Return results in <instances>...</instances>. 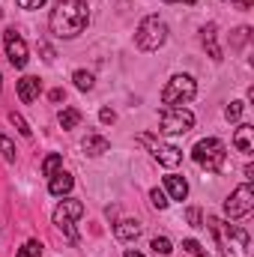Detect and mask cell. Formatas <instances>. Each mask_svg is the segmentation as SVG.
Returning <instances> with one entry per match:
<instances>
[{"label":"cell","instance_id":"6da1fadb","mask_svg":"<svg viewBox=\"0 0 254 257\" xmlns=\"http://www.w3.org/2000/svg\"><path fill=\"white\" fill-rule=\"evenodd\" d=\"M90 24V6L87 0H57V6L51 9L48 27L57 39H75L87 30Z\"/></svg>","mask_w":254,"mask_h":257},{"label":"cell","instance_id":"7a4b0ae2","mask_svg":"<svg viewBox=\"0 0 254 257\" xmlns=\"http://www.w3.org/2000/svg\"><path fill=\"white\" fill-rule=\"evenodd\" d=\"M209 227H212L215 242H218V248H221V254L224 257H245L248 233H245L242 227H236V224H224V221H218V218H212Z\"/></svg>","mask_w":254,"mask_h":257},{"label":"cell","instance_id":"3957f363","mask_svg":"<svg viewBox=\"0 0 254 257\" xmlns=\"http://www.w3.org/2000/svg\"><path fill=\"white\" fill-rule=\"evenodd\" d=\"M168 42V24L159 15H147L135 30V45L141 51H159Z\"/></svg>","mask_w":254,"mask_h":257},{"label":"cell","instance_id":"277c9868","mask_svg":"<svg viewBox=\"0 0 254 257\" xmlns=\"http://www.w3.org/2000/svg\"><path fill=\"white\" fill-rule=\"evenodd\" d=\"M191 159H194L200 168H206V171L218 174V171L224 168L227 147H224V141H218V138H203V141H197V144H194Z\"/></svg>","mask_w":254,"mask_h":257},{"label":"cell","instance_id":"5b68a950","mask_svg":"<svg viewBox=\"0 0 254 257\" xmlns=\"http://www.w3.org/2000/svg\"><path fill=\"white\" fill-rule=\"evenodd\" d=\"M194 96H197V81L191 75H174L162 90V105L165 108H180V105L191 102Z\"/></svg>","mask_w":254,"mask_h":257},{"label":"cell","instance_id":"8992f818","mask_svg":"<svg viewBox=\"0 0 254 257\" xmlns=\"http://www.w3.org/2000/svg\"><path fill=\"white\" fill-rule=\"evenodd\" d=\"M159 132H165V135H186L191 132L194 126V114H191L189 108H162V114H159Z\"/></svg>","mask_w":254,"mask_h":257},{"label":"cell","instance_id":"52a82bcc","mask_svg":"<svg viewBox=\"0 0 254 257\" xmlns=\"http://www.w3.org/2000/svg\"><path fill=\"white\" fill-rule=\"evenodd\" d=\"M84 215V203L81 200H72V197H66V200H60V206L54 209V224L60 227L66 233V239L69 242H78V233H75V221Z\"/></svg>","mask_w":254,"mask_h":257},{"label":"cell","instance_id":"ba28073f","mask_svg":"<svg viewBox=\"0 0 254 257\" xmlns=\"http://www.w3.org/2000/svg\"><path fill=\"white\" fill-rule=\"evenodd\" d=\"M138 144H144V147L153 153V159H156L159 165H165V168H177V165L183 162V153H180L174 144H162L159 138H153V135H147V132L138 135Z\"/></svg>","mask_w":254,"mask_h":257},{"label":"cell","instance_id":"9c48e42d","mask_svg":"<svg viewBox=\"0 0 254 257\" xmlns=\"http://www.w3.org/2000/svg\"><path fill=\"white\" fill-rule=\"evenodd\" d=\"M254 209V189L248 186V183H242L239 189H233L230 192V197L224 200V215L227 218H242V215H248Z\"/></svg>","mask_w":254,"mask_h":257},{"label":"cell","instance_id":"30bf717a","mask_svg":"<svg viewBox=\"0 0 254 257\" xmlns=\"http://www.w3.org/2000/svg\"><path fill=\"white\" fill-rule=\"evenodd\" d=\"M3 42H6V57L15 69H24L27 66V42L15 33V30H6L3 33Z\"/></svg>","mask_w":254,"mask_h":257},{"label":"cell","instance_id":"8fae6325","mask_svg":"<svg viewBox=\"0 0 254 257\" xmlns=\"http://www.w3.org/2000/svg\"><path fill=\"white\" fill-rule=\"evenodd\" d=\"M165 194H168L171 200H186V197H189V183H186V177L168 174V177H165Z\"/></svg>","mask_w":254,"mask_h":257},{"label":"cell","instance_id":"7c38bea8","mask_svg":"<svg viewBox=\"0 0 254 257\" xmlns=\"http://www.w3.org/2000/svg\"><path fill=\"white\" fill-rule=\"evenodd\" d=\"M42 93V81L39 78H33V75H24L21 81H18V99L24 102V105H30L36 96Z\"/></svg>","mask_w":254,"mask_h":257},{"label":"cell","instance_id":"4fadbf2b","mask_svg":"<svg viewBox=\"0 0 254 257\" xmlns=\"http://www.w3.org/2000/svg\"><path fill=\"white\" fill-rule=\"evenodd\" d=\"M200 39H203V48L209 51V57L218 63V60H224L221 57V48H218V30H215V24H206L203 30H200Z\"/></svg>","mask_w":254,"mask_h":257},{"label":"cell","instance_id":"5bb4252c","mask_svg":"<svg viewBox=\"0 0 254 257\" xmlns=\"http://www.w3.org/2000/svg\"><path fill=\"white\" fill-rule=\"evenodd\" d=\"M81 150H84L87 156H105V153L111 150V141H108L105 135H87L84 144H81Z\"/></svg>","mask_w":254,"mask_h":257},{"label":"cell","instance_id":"9a60e30c","mask_svg":"<svg viewBox=\"0 0 254 257\" xmlns=\"http://www.w3.org/2000/svg\"><path fill=\"white\" fill-rule=\"evenodd\" d=\"M233 147L239 150V153H245V156H251L254 153V128L248 123H242V126L236 128V135H233Z\"/></svg>","mask_w":254,"mask_h":257},{"label":"cell","instance_id":"2e32d148","mask_svg":"<svg viewBox=\"0 0 254 257\" xmlns=\"http://www.w3.org/2000/svg\"><path fill=\"white\" fill-rule=\"evenodd\" d=\"M72 186H75L72 174H66V171H57V174L51 177V183H48V192L54 194V197H63V194L72 192Z\"/></svg>","mask_w":254,"mask_h":257},{"label":"cell","instance_id":"e0dca14e","mask_svg":"<svg viewBox=\"0 0 254 257\" xmlns=\"http://www.w3.org/2000/svg\"><path fill=\"white\" fill-rule=\"evenodd\" d=\"M114 233H117V239L132 242V239H138V236H141V224H138V221H132V218H123V221L114 227Z\"/></svg>","mask_w":254,"mask_h":257},{"label":"cell","instance_id":"ac0fdd59","mask_svg":"<svg viewBox=\"0 0 254 257\" xmlns=\"http://www.w3.org/2000/svg\"><path fill=\"white\" fill-rule=\"evenodd\" d=\"M72 81H75V87H78V90L90 93V90H93V81H96V78H93V72H87V69H78V72L72 75Z\"/></svg>","mask_w":254,"mask_h":257},{"label":"cell","instance_id":"d6986e66","mask_svg":"<svg viewBox=\"0 0 254 257\" xmlns=\"http://www.w3.org/2000/svg\"><path fill=\"white\" fill-rule=\"evenodd\" d=\"M60 168H63V156H60V153H51V156L42 162V174H45V177H54Z\"/></svg>","mask_w":254,"mask_h":257},{"label":"cell","instance_id":"ffe728a7","mask_svg":"<svg viewBox=\"0 0 254 257\" xmlns=\"http://www.w3.org/2000/svg\"><path fill=\"white\" fill-rule=\"evenodd\" d=\"M78 123H81V111L78 108H63L60 111V126L63 128H75Z\"/></svg>","mask_w":254,"mask_h":257},{"label":"cell","instance_id":"44dd1931","mask_svg":"<svg viewBox=\"0 0 254 257\" xmlns=\"http://www.w3.org/2000/svg\"><path fill=\"white\" fill-rule=\"evenodd\" d=\"M150 248H153L156 254H162V257H168L171 251H174V245H171V239H168V236H156V239L150 242Z\"/></svg>","mask_w":254,"mask_h":257},{"label":"cell","instance_id":"7402d4cb","mask_svg":"<svg viewBox=\"0 0 254 257\" xmlns=\"http://www.w3.org/2000/svg\"><path fill=\"white\" fill-rule=\"evenodd\" d=\"M18 257H42V242H36V239H27V242L18 248Z\"/></svg>","mask_w":254,"mask_h":257},{"label":"cell","instance_id":"603a6c76","mask_svg":"<svg viewBox=\"0 0 254 257\" xmlns=\"http://www.w3.org/2000/svg\"><path fill=\"white\" fill-rule=\"evenodd\" d=\"M9 123H12V126L18 128V132H21V135H24V138H30V135H33V128L27 126V120H24V117H21V114H15V111H12V114H9Z\"/></svg>","mask_w":254,"mask_h":257},{"label":"cell","instance_id":"cb8c5ba5","mask_svg":"<svg viewBox=\"0 0 254 257\" xmlns=\"http://www.w3.org/2000/svg\"><path fill=\"white\" fill-rule=\"evenodd\" d=\"M150 200H153V206H156V209H168V203H171V200H168V194L162 192V189H153V192H150Z\"/></svg>","mask_w":254,"mask_h":257},{"label":"cell","instance_id":"d4e9b609","mask_svg":"<svg viewBox=\"0 0 254 257\" xmlns=\"http://www.w3.org/2000/svg\"><path fill=\"white\" fill-rule=\"evenodd\" d=\"M242 108H245V105H242V102H230V105H227V108H224V117H227V120H230V123H236V120H239V117H242Z\"/></svg>","mask_w":254,"mask_h":257},{"label":"cell","instance_id":"484cf974","mask_svg":"<svg viewBox=\"0 0 254 257\" xmlns=\"http://www.w3.org/2000/svg\"><path fill=\"white\" fill-rule=\"evenodd\" d=\"M0 153H3L6 162H15V147H12V141L6 135H0Z\"/></svg>","mask_w":254,"mask_h":257},{"label":"cell","instance_id":"4316f807","mask_svg":"<svg viewBox=\"0 0 254 257\" xmlns=\"http://www.w3.org/2000/svg\"><path fill=\"white\" fill-rule=\"evenodd\" d=\"M183 248H186L189 254H194V257H209L203 248H200V242H194V239H186V242H183Z\"/></svg>","mask_w":254,"mask_h":257},{"label":"cell","instance_id":"83f0119b","mask_svg":"<svg viewBox=\"0 0 254 257\" xmlns=\"http://www.w3.org/2000/svg\"><path fill=\"white\" fill-rule=\"evenodd\" d=\"M186 221H189L191 227H200V224H203V218H200V209H197V206L186 209Z\"/></svg>","mask_w":254,"mask_h":257},{"label":"cell","instance_id":"f1b7e54d","mask_svg":"<svg viewBox=\"0 0 254 257\" xmlns=\"http://www.w3.org/2000/svg\"><path fill=\"white\" fill-rule=\"evenodd\" d=\"M99 120H102V123H105V126H111V123H114V120H117V114H114V111H111V108H102V111H99Z\"/></svg>","mask_w":254,"mask_h":257},{"label":"cell","instance_id":"f546056e","mask_svg":"<svg viewBox=\"0 0 254 257\" xmlns=\"http://www.w3.org/2000/svg\"><path fill=\"white\" fill-rule=\"evenodd\" d=\"M15 3H18L21 9H39V6H42L45 0H15Z\"/></svg>","mask_w":254,"mask_h":257},{"label":"cell","instance_id":"4dcf8cb0","mask_svg":"<svg viewBox=\"0 0 254 257\" xmlns=\"http://www.w3.org/2000/svg\"><path fill=\"white\" fill-rule=\"evenodd\" d=\"M63 99H66L63 90H51V102H63Z\"/></svg>","mask_w":254,"mask_h":257},{"label":"cell","instance_id":"1f68e13d","mask_svg":"<svg viewBox=\"0 0 254 257\" xmlns=\"http://www.w3.org/2000/svg\"><path fill=\"white\" fill-rule=\"evenodd\" d=\"M230 3H233V6H239V9H248L254 0H230Z\"/></svg>","mask_w":254,"mask_h":257},{"label":"cell","instance_id":"d6a6232c","mask_svg":"<svg viewBox=\"0 0 254 257\" xmlns=\"http://www.w3.org/2000/svg\"><path fill=\"white\" fill-rule=\"evenodd\" d=\"M126 257H144V254H141V251H132V248H129V251H126Z\"/></svg>","mask_w":254,"mask_h":257},{"label":"cell","instance_id":"836d02e7","mask_svg":"<svg viewBox=\"0 0 254 257\" xmlns=\"http://www.w3.org/2000/svg\"><path fill=\"white\" fill-rule=\"evenodd\" d=\"M165 3H194V0H165Z\"/></svg>","mask_w":254,"mask_h":257},{"label":"cell","instance_id":"e575fe53","mask_svg":"<svg viewBox=\"0 0 254 257\" xmlns=\"http://www.w3.org/2000/svg\"><path fill=\"white\" fill-rule=\"evenodd\" d=\"M0 90H3V78H0Z\"/></svg>","mask_w":254,"mask_h":257}]
</instances>
